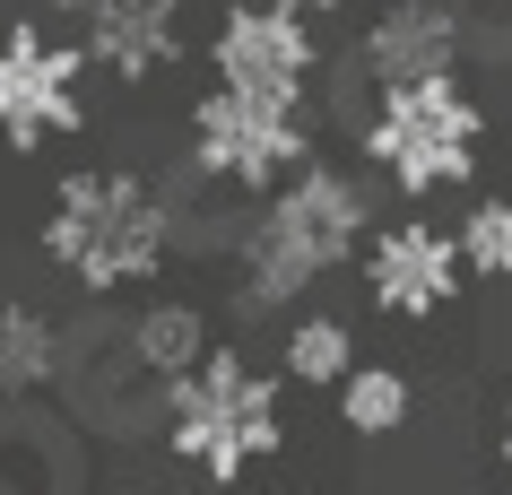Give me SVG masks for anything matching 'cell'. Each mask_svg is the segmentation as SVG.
<instances>
[{
	"label": "cell",
	"mask_w": 512,
	"mask_h": 495,
	"mask_svg": "<svg viewBox=\"0 0 512 495\" xmlns=\"http://www.w3.org/2000/svg\"><path fill=\"white\" fill-rule=\"evenodd\" d=\"M365 226H374V209H365V183L356 174H339V165H296L287 192L243 226V244H235L243 313H287L313 278H330L348 261Z\"/></svg>",
	"instance_id": "1"
},
{
	"label": "cell",
	"mask_w": 512,
	"mask_h": 495,
	"mask_svg": "<svg viewBox=\"0 0 512 495\" xmlns=\"http://www.w3.org/2000/svg\"><path fill=\"white\" fill-rule=\"evenodd\" d=\"M174 252V218L139 174H70L44 209V261L70 270L87 296L139 287L148 270H165Z\"/></svg>",
	"instance_id": "2"
},
{
	"label": "cell",
	"mask_w": 512,
	"mask_h": 495,
	"mask_svg": "<svg viewBox=\"0 0 512 495\" xmlns=\"http://www.w3.org/2000/svg\"><path fill=\"white\" fill-rule=\"evenodd\" d=\"M165 443H174L200 478L235 487L252 461H270L278 443H287V426H278V383L252 374L235 348L200 357L191 374L165 383Z\"/></svg>",
	"instance_id": "3"
},
{
	"label": "cell",
	"mask_w": 512,
	"mask_h": 495,
	"mask_svg": "<svg viewBox=\"0 0 512 495\" xmlns=\"http://www.w3.org/2000/svg\"><path fill=\"white\" fill-rule=\"evenodd\" d=\"M478 131L486 122L452 70L443 79H400L365 113V157L391 174V192H452L478 165Z\"/></svg>",
	"instance_id": "4"
},
{
	"label": "cell",
	"mask_w": 512,
	"mask_h": 495,
	"mask_svg": "<svg viewBox=\"0 0 512 495\" xmlns=\"http://www.w3.org/2000/svg\"><path fill=\"white\" fill-rule=\"evenodd\" d=\"M313 148V113L287 105V96H243V87H217L191 113V157L209 183H235V192H270L287 183Z\"/></svg>",
	"instance_id": "5"
},
{
	"label": "cell",
	"mask_w": 512,
	"mask_h": 495,
	"mask_svg": "<svg viewBox=\"0 0 512 495\" xmlns=\"http://www.w3.org/2000/svg\"><path fill=\"white\" fill-rule=\"evenodd\" d=\"M87 44H61L44 27L0 35V139L9 148H44V139L87 122Z\"/></svg>",
	"instance_id": "6"
},
{
	"label": "cell",
	"mask_w": 512,
	"mask_h": 495,
	"mask_svg": "<svg viewBox=\"0 0 512 495\" xmlns=\"http://www.w3.org/2000/svg\"><path fill=\"white\" fill-rule=\"evenodd\" d=\"M217 61V87H243V96H287L304 105V87H313V27H304L296 0H252V9H226V27L209 44Z\"/></svg>",
	"instance_id": "7"
},
{
	"label": "cell",
	"mask_w": 512,
	"mask_h": 495,
	"mask_svg": "<svg viewBox=\"0 0 512 495\" xmlns=\"http://www.w3.org/2000/svg\"><path fill=\"white\" fill-rule=\"evenodd\" d=\"M460 270H469L460 235H443V226H426V218H400V226H382L374 244H365V287H374V304L400 313V322L443 313V304L460 296Z\"/></svg>",
	"instance_id": "8"
},
{
	"label": "cell",
	"mask_w": 512,
	"mask_h": 495,
	"mask_svg": "<svg viewBox=\"0 0 512 495\" xmlns=\"http://www.w3.org/2000/svg\"><path fill=\"white\" fill-rule=\"evenodd\" d=\"M460 61V18L443 0H400L365 27V79L400 87V79H443Z\"/></svg>",
	"instance_id": "9"
},
{
	"label": "cell",
	"mask_w": 512,
	"mask_h": 495,
	"mask_svg": "<svg viewBox=\"0 0 512 495\" xmlns=\"http://www.w3.org/2000/svg\"><path fill=\"white\" fill-rule=\"evenodd\" d=\"M174 35H183V0H96L87 9L96 70H113V79H131V87L174 61Z\"/></svg>",
	"instance_id": "10"
},
{
	"label": "cell",
	"mask_w": 512,
	"mask_h": 495,
	"mask_svg": "<svg viewBox=\"0 0 512 495\" xmlns=\"http://www.w3.org/2000/svg\"><path fill=\"white\" fill-rule=\"evenodd\" d=\"M122 357H131L139 374H157V383L191 374V365L209 357V322H200V304H148V313H131V322H122Z\"/></svg>",
	"instance_id": "11"
},
{
	"label": "cell",
	"mask_w": 512,
	"mask_h": 495,
	"mask_svg": "<svg viewBox=\"0 0 512 495\" xmlns=\"http://www.w3.org/2000/svg\"><path fill=\"white\" fill-rule=\"evenodd\" d=\"M61 365V330L35 304H0V391H44Z\"/></svg>",
	"instance_id": "12"
},
{
	"label": "cell",
	"mask_w": 512,
	"mask_h": 495,
	"mask_svg": "<svg viewBox=\"0 0 512 495\" xmlns=\"http://www.w3.org/2000/svg\"><path fill=\"white\" fill-rule=\"evenodd\" d=\"M287 374H296V383L339 391L356 374V330L339 322V313H304V322L287 330Z\"/></svg>",
	"instance_id": "13"
},
{
	"label": "cell",
	"mask_w": 512,
	"mask_h": 495,
	"mask_svg": "<svg viewBox=\"0 0 512 495\" xmlns=\"http://www.w3.org/2000/svg\"><path fill=\"white\" fill-rule=\"evenodd\" d=\"M339 417H348L356 435H391L408 417V374H391V365H356L348 383H339Z\"/></svg>",
	"instance_id": "14"
},
{
	"label": "cell",
	"mask_w": 512,
	"mask_h": 495,
	"mask_svg": "<svg viewBox=\"0 0 512 495\" xmlns=\"http://www.w3.org/2000/svg\"><path fill=\"white\" fill-rule=\"evenodd\" d=\"M460 252L478 278H512V200H478L460 218Z\"/></svg>",
	"instance_id": "15"
},
{
	"label": "cell",
	"mask_w": 512,
	"mask_h": 495,
	"mask_svg": "<svg viewBox=\"0 0 512 495\" xmlns=\"http://www.w3.org/2000/svg\"><path fill=\"white\" fill-rule=\"evenodd\" d=\"M35 9H44V18H87L96 0H35Z\"/></svg>",
	"instance_id": "16"
},
{
	"label": "cell",
	"mask_w": 512,
	"mask_h": 495,
	"mask_svg": "<svg viewBox=\"0 0 512 495\" xmlns=\"http://www.w3.org/2000/svg\"><path fill=\"white\" fill-rule=\"evenodd\" d=\"M296 9H304V18H322V9H339V0H296Z\"/></svg>",
	"instance_id": "17"
},
{
	"label": "cell",
	"mask_w": 512,
	"mask_h": 495,
	"mask_svg": "<svg viewBox=\"0 0 512 495\" xmlns=\"http://www.w3.org/2000/svg\"><path fill=\"white\" fill-rule=\"evenodd\" d=\"M504 461H512V409H504Z\"/></svg>",
	"instance_id": "18"
}]
</instances>
